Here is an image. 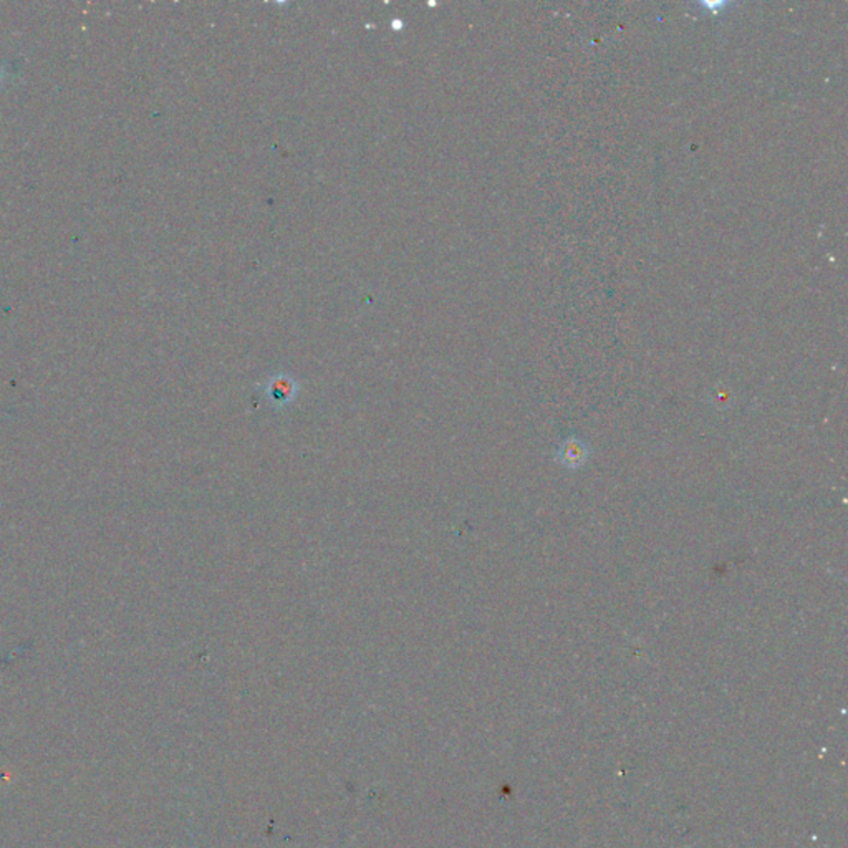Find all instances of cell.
<instances>
[{"mask_svg": "<svg viewBox=\"0 0 848 848\" xmlns=\"http://www.w3.org/2000/svg\"><path fill=\"white\" fill-rule=\"evenodd\" d=\"M268 391H271V398L275 403H287L294 396V388L284 380L275 381Z\"/></svg>", "mask_w": 848, "mask_h": 848, "instance_id": "1", "label": "cell"}]
</instances>
